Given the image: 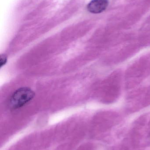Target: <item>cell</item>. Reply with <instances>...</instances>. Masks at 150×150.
Segmentation results:
<instances>
[{
    "label": "cell",
    "instance_id": "obj_1",
    "mask_svg": "<svg viewBox=\"0 0 150 150\" xmlns=\"http://www.w3.org/2000/svg\"><path fill=\"white\" fill-rule=\"evenodd\" d=\"M35 96L34 92L27 87H22L17 90L11 95L9 102L10 108L18 109L31 101Z\"/></svg>",
    "mask_w": 150,
    "mask_h": 150
},
{
    "label": "cell",
    "instance_id": "obj_2",
    "mask_svg": "<svg viewBox=\"0 0 150 150\" xmlns=\"http://www.w3.org/2000/svg\"><path fill=\"white\" fill-rule=\"evenodd\" d=\"M108 5V0H92L88 4L87 9L90 13L99 14L104 11Z\"/></svg>",
    "mask_w": 150,
    "mask_h": 150
},
{
    "label": "cell",
    "instance_id": "obj_3",
    "mask_svg": "<svg viewBox=\"0 0 150 150\" xmlns=\"http://www.w3.org/2000/svg\"><path fill=\"white\" fill-rule=\"evenodd\" d=\"M7 57L5 54H1V60H0V66L1 68L3 66H4L7 63Z\"/></svg>",
    "mask_w": 150,
    "mask_h": 150
}]
</instances>
